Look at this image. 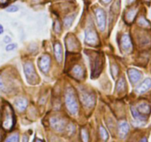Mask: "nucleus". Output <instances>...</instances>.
<instances>
[{"label": "nucleus", "instance_id": "obj_1", "mask_svg": "<svg viewBox=\"0 0 151 142\" xmlns=\"http://www.w3.org/2000/svg\"><path fill=\"white\" fill-rule=\"evenodd\" d=\"M65 104L67 109L72 115H75L79 111V105L73 88L68 87L65 93Z\"/></svg>", "mask_w": 151, "mask_h": 142}, {"label": "nucleus", "instance_id": "obj_16", "mask_svg": "<svg viewBox=\"0 0 151 142\" xmlns=\"http://www.w3.org/2000/svg\"><path fill=\"white\" fill-rule=\"evenodd\" d=\"M27 100L24 98H18L15 101V106L19 112H23L27 107Z\"/></svg>", "mask_w": 151, "mask_h": 142}, {"label": "nucleus", "instance_id": "obj_17", "mask_svg": "<svg viewBox=\"0 0 151 142\" xmlns=\"http://www.w3.org/2000/svg\"><path fill=\"white\" fill-rule=\"evenodd\" d=\"M136 108L139 111V113H141L143 115H148L151 111L150 106L147 103H141V104H139L137 106V108Z\"/></svg>", "mask_w": 151, "mask_h": 142}, {"label": "nucleus", "instance_id": "obj_14", "mask_svg": "<svg viewBox=\"0 0 151 142\" xmlns=\"http://www.w3.org/2000/svg\"><path fill=\"white\" fill-rule=\"evenodd\" d=\"M53 50H54V55L56 61L59 64L62 63V59H63V50H62V44L60 42H56L53 45Z\"/></svg>", "mask_w": 151, "mask_h": 142}, {"label": "nucleus", "instance_id": "obj_38", "mask_svg": "<svg viewBox=\"0 0 151 142\" xmlns=\"http://www.w3.org/2000/svg\"><path fill=\"white\" fill-rule=\"evenodd\" d=\"M2 131H1V130H0V141H2Z\"/></svg>", "mask_w": 151, "mask_h": 142}, {"label": "nucleus", "instance_id": "obj_34", "mask_svg": "<svg viewBox=\"0 0 151 142\" xmlns=\"http://www.w3.org/2000/svg\"><path fill=\"white\" fill-rule=\"evenodd\" d=\"M8 2V0H0V5H6Z\"/></svg>", "mask_w": 151, "mask_h": 142}, {"label": "nucleus", "instance_id": "obj_35", "mask_svg": "<svg viewBox=\"0 0 151 142\" xmlns=\"http://www.w3.org/2000/svg\"><path fill=\"white\" fill-rule=\"evenodd\" d=\"M4 33V27L2 24H0V35Z\"/></svg>", "mask_w": 151, "mask_h": 142}, {"label": "nucleus", "instance_id": "obj_25", "mask_svg": "<svg viewBox=\"0 0 151 142\" xmlns=\"http://www.w3.org/2000/svg\"><path fill=\"white\" fill-rule=\"evenodd\" d=\"M81 138H82V140L83 142L89 141V134H88V132L87 131V130H85V128L82 129V130H81Z\"/></svg>", "mask_w": 151, "mask_h": 142}, {"label": "nucleus", "instance_id": "obj_24", "mask_svg": "<svg viewBox=\"0 0 151 142\" xmlns=\"http://www.w3.org/2000/svg\"><path fill=\"white\" fill-rule=\"evenodd\" d=\"M138 24L139 26L142 27H150V23L148 22L147 19H145V16H141L138 20Z\"/></svg>", "mask_w": 151, "mask_h": 142}, {"label": "nucleus", "instance_id": "obj_29", "mask_svg": "<svg viewBox=\"0 0 151 142\" xmlns=\"http://www.w3.org/2000/svg\"><path fill=\"white\" fill-rule=\"evenodd\" d=\"M53 30L56 33H60L61 32V24L59 23V20H56L53 23Z\"/></svg>", "mask_w": 151, "mask_h": 142}, {"label": "nucleus", "instance_id": "obj_10", "mask_svg": "<svg viewBox=\"0 0 151 142\" xmlns=\"http://www.w3.org/2000/svg\"><path fill=\"white\" fill-rule=\"evenodd\" d=\"M120 45L124 51L129 53L133 50V43L128 34H124L120 40Z\"/></svg>", "mask_w": 151, "mask_h": 142}, {"label": "nucleus", "instance_id": "obj_6", "mask_svg": "<svg viewBox=\"0 0 151 142\" xmlns=\"http://www.w3.org/2000/svg\"><path fill=\"white\" fill-rule=\"evenodd\" d=\"M85 42L91 46H96L99 43L98 34L92 27H88L85 30Z\"/></svg>", "mask_w": 151, "mask_h": 142}, {"label": "nucleus", "instance_id": "obj_15", "mask_svg": "<svg viewBox=\"0 0 151 142\" xmlns=\"http://www.w3.org/2000/svg\"><path fill=\"white\" fill-rule=\"evenodd\" d=\"M130 127L127 121H122L119 124V135L122 138H124L128 133Z\"/></svg>", "mask_w": 151, "mask_h": 142}, {"label": "nucleus", "instance_id": "obj_28", "mask_svg": "<svg viewBox=\"0 0 151 142\" xmlns=\"http://www.w3.org/2000/svg\"><path fill=\"white\" fill-rule=\"evenodd\" d=\"M16 48H17V44H16V43H9L5 47V50H6V51L8 52L12 51V50H15Z\"/></svg>", "mask_w": 151, "mask_h": 142}, {"label": "nucleus", "instance_id": "obj_7", "mask_svg": "<svg viewBox=\"0 0 151 142\" xmlns=\"http://www.w3.org/2000/svg\"><path fill=\"white\" fill-rule=\"evenodd\" d=\"M95 16L97 25L101 31H104L106 27V14L101 8H96L95 10Z\"/></svg>", "mask_w": 151, "mask_h": 142}, {"label": "nucleus", "instance_id": "obj_9", "mask_svg": "<svg viewBox=\"0 0 151 142\" xmlns=\"http://www.w3.org/2000/svg\"><path fill=\"white\" fill-rule=\"evenodd\" d=\"M50 123L52 128L59 132L63 131L66 127V122L65 120L59 117H52L50 120Z\"/></svg>", "mask_w": 151, "mask_h": 142}, {"label": "nucleus", "instance_id": "obj_5", "mask_svg": "<svg viewBox=\"0 0 151 142\" xmlns=\"http://www.w3.org/2000/svg\"><path fill=\"white\" fill-rule=\"evenodd\" d=\"M24 74H25L26 79H27V82L29 83L32 84V85L36 83V82L37 81L38 76L34 69V66H33V63L30 62L24 63Z\"/></svg>", "mask_w": 151, "mask_h": 142}, {"label": "nucleus", "instance_id": "obj_20", "mask_svg": "<svg viewBox=\"0 0 151 142\" xmlns=\"http://www.w3.org/2000/svg\"><path fill=\"white\" fill-rule=\"evenodd\" d=\"M66 46L69 50H73L74 49H76L78 46L77 43H76V39L75 38H71V37H70L69 39L67 38Z\"/></svg>", "mask_w": 151, "mask_h": 142}, {"label": "nucleus", "instance_id": "obj_32", "mask_svg": "<svg viewBox=\"0 0 151 142\" xmlns=\"http://www.w3.org/2000/svg\"><path fill=\"white\" fill-rule=\"evenodd\" d=\"M3 41L4 42L6 43V44H9V43L11 42V38L10 37H8V36H5V37H4Z\"/></svg>", "mask_w": 151, "mask_h": 142}, {"label": "nucleus", "instance_id": "obj_12", "mask_svg": "<svg viewBox=\"0 0 151 142\" xmlns=\"http://www.w3.org/2000/svg\"><path fill=\"white\" fill-rule=\"evenodd\" d=\"M151 87V79L150 78H147L146 79L143 81L139 86L136 88V91L137 93L142 94L147 91Z\"/></svg>", "mask_w": 151, "mask_h": 142}, {"label": "nucleus", "instance_id": "obj_30", "mask_svg": "<svg viewBox=\"0 0 151 142\" xmlns=\"http://www.w3.org/2000/svg\"><path fill=\"white\" fill-rule=\"evenodd\" d=\"M19 11V8L17 6V5H11L8 8H7L6 11L9 13H15L17 11Z\"/></svg>", "mask_w": 151, "mask_h": 142}, {"label": "nucleus", "instance_id": "obj_40", "mask_svg": "<svg viewBox=\"0 0 151 142\" xmlns=\"http://www.w3.org/2000/svg\"><path fill=\"white\" fill-rule=\"evenodd\" d=\"M36 142H42V141H40V139H37V140L36 141Z\"/></svg>", "mask_w": 151, "mask_h": 142}, {"label": "nucleus", "instance_id": "obj_39", "mask_svg": "<svg viewBox=\"0 0 151 142\" xmlns=\"http://www.w3.org/2000/svg\"><path fill=\"white\" fill-rule=\"evenodd\" d=\"M140 142H147V139L145 138H144L142 139V141Z\"/></svg>", "mask_w": 151, "mask_h": 142}, {"label": "nucleus", "instance_id": "obj_22", "mask_svg": "<svg viewBox=\"0 0 151 142\" xmlns=\"http://www.w3.org/2000/svg\"><path fill=\"white\" fill-rule=\"evenodd\" d=\"M75 18H76V14H72V15L68 16L65 17L63 20V23L65 27H67V28L70 27V26L72 25Z\"/></svg>", "mask_w": 151, "mask_h": 142}, {"label": "nucleus", "instance_id": "obj_11", "mask_svg": "<svg viewBox=\"0 0 151 142\" xmlns=\"http://www.w3.org/2000/svg\"><path fill=\"white\" fill-rule=\"evenodd\" d=\"M127 75H128L130 82L133 85H136V83H138L142 78V73L136 68H130L127 70Z\"/></svg>", "mask_w": 151, "mask_h": 142}, {"label": "nucleus", "instance_id": "obj_3", "mask_svg": "<svg viewBox=\"0 0 151 142\" xmlns=\"http://www.w3.org/2000/svg\"><path fill=\"white\" fill-rule=\"evenodd\" d=\"M15 123L14 111L9 104H6L3 110V120H2V127L6 130H10L13 128Z\"/></svg>", "mask_w": 151, "mask_h": 142}, {"label": "nucleus", "instance_id": "obj_26", "mask_svg": "<svg viewBox=\"0 0 151 142\" xmlns=\"http://www.w3.org/2000/svg\"><path fill=\"white\" fill-rule=\"evenodd\" d=\"M19 135L16 133V134L11 135V136H9V137L5 140V142H19Z\"/></svg>", "mask_w": 151, "mask_h": 142}, {"label": "nucleus", "instance_id": "obj_27", "mask_svg": "<svg viewBox=\"0 0 151 142\" xmlns=\"http://www.w3.org/2000/svg\"><path fill=\"white\" fill-rule=\"evenodd\" d=\"M119 73V68L118 66L116 65H113L111 66V73H112V76H113V79H115L116 76L118 75Z\"/></svg>", "mask_w": 151, "mask_h": 142}, {"label": "nucleus", "instance_id": "obj_13", "mask_svg": "<svg viewBox=\"0 0 151 142\" xmlns=\"http://www.w3.org/2000/svg\"><path fill=\"white\" fill-rule=\"evenodd\" d=\"M71 75L76 79H82L85 75V72L82 67L79 65H74L73 67L71 70Z\"/></svg>", "mask_w": 151, "mask_h": 142}, {"label": "nucleus", "instance_id": "obj_19", "mask_svg": "<svg viewBox=\"0 0 151 142\" xmlns=\"http://www.w3.org/2000/svg\"><path fill=\"white\" fill-rule=\"evenodd\" d=\"M130 110H131V113L133 118H134L136 121H144L145 120H146V116H145V115H142L141 113H139V111L137 110V109H136V108H134V107H131Z\"/></svg>", "mask_w": 151, "mask_h": 142}, {"label": "nucleus", "instance_id": "obj_31", "mask_svg": "<svg viewBox=\"0 0 151 142\" xmlns=\"http://www.w3.org/2000/svg\"><path fill=\"white\" fill-rule=\"evenodd\" d=\"M0 90L3 91L5 90V83H4V81L2 80V79L1 77H0Z\"/></svg>", "mask_w": 151, "mask_h": 142}, {"label": "nucleus", "instance_id": "obj_4", "mask_svg": "<svg viewBox=\"0 0 151 142\" xmlns=\"http://www.w3.org/2000/svg\"><path fill=\"white\" fill-rule=\"evenodd\" d=\"M79 97L81 102L88 108H93L96 104V95L93 93L88 92L86 90L79 91Z\"/></svg>", "mask_w": 151, "mask_h": 142}, {"label": "nucleus", "instance_id": "obj_23", "mask_svg": "<svg viewBox=\"0 0 151 142\" xmlns=\"http://www.w3.org/2000/svg\"><path fill=\"white\" fill-rule=\"evenodd\" d=\"M99 135L101 138L104 141H107V139H108L109 138V135L107 131L105 130V128H104L103 126H101V127H99Z\"/></svg>", "mask_w": 151, "mask_h": 142}, {"label": "nucleus", "instance_id": "obj_18", "mask_svg": "<svg viewBox=\"0 0 151 142\" xmlns=\"http://www.w3.org/2000/svg\"><path fill=\"white\" fill-rule=\"evenodd\" d=\"M137 9L129 10V11L125 14V16H124L125 22H127V23L133 22L135 17H136V14H137Z\"/></svg>", "mask_w": 151, "mask_h": 142}, {"label": "nucleus", "instance_id": "obj_37", "mask_svg": "<svg viewBox=\"0 0 151 142\" xmlns=\"http://www.w3.org/2000/svg\"><path fill=\"white\" fill-rule=\"evenodd\" d=\"M136 0H127V3L128 4H132L133 2H134Z\"/></svg>", "mask_w": 151, "mask_h": 142}, {"label": "nucleus", "instance_id": "obj_36", "mask_svg": "<svg viewBox=\"0 0 151 142\" xmlns=\"http://www.w3.org/2000/svg\"><path fill=\"white\" fill-rule=\"evenodd\" d=\"M101 2L104 4H108L111 2V0H101Z\"/></svg>", "mask_w": 151, "mask_h": 142}, {"label": "nucleus", "instance_id": "obj_8", "mask_svg": "<svg viewBox=\"0 0 151 142\" xmlns=\"http://www.w3.org/2000/svg\"><path fill=\"white\" fill-rule=\"evenodd\" d=\"M38 65H39V67H40V70H41L42 73H45V74L48 73L50 67V56L47 54L42 55V56L39 59Z\"/></svg>", "mask_w": 151, "mask_h": 142}, {"label": "nucleus", "instance_id": "obj_2", "mask_svg": "<svg viewBox=\"0 0 151 142\" xmlns=\"http://www.w3.org/2000/svg\"><path fill=\"white\" fill-rule=\"evenodd\" d=\"M91 71H92V78H96L99 76L103 67L104 59L103 56L100 53H95L93 56L90 57Z\"/></svg>", "mask_w": 151, "mask_h": 142}, {"label": "nucleus", "instance_id": "obj_33", "mask_svg": "<svg viewBox=\"0 0 151 142\" xmlns=\"http://www.w3.org/2000/svg\"><path fill=\"white\" fill-rule=\"evenodd\" d=\"M22 142H28V137L24 135L22 138Z\"/></svg>", "mask_w": 151, "mask_h": 142}, {"label": "nucleus", "instance_id": "obj_21", "mask_svg": "<svg viewBox=\"0 0 151 142\" xmlns=\"http://www.w3.org/2000/svg\"><path fill=\"white\" fill-rule=\"evenodd\" d=\"M126 82L125 79H124V77H122L119 79L118 82H117V85H116V90L118 93H122L125 91L126 90Z\"/></svg>", "mask_w": 151, "mask_h": 142}, {"label": "nucleus", "instance_id": "obj_41", "mask_svg": "<svg viewBox=\"0 0 151 142\" xmlns=\"http://www.w3.org/2000/svg\"><path fill=\"white\" fill-rule=\"evenodd\" d=\"M145 1H146V2H149L150 0H145Z\"/></svg>", "mask_w": 151, "mask_h": 142}]
</instances>
